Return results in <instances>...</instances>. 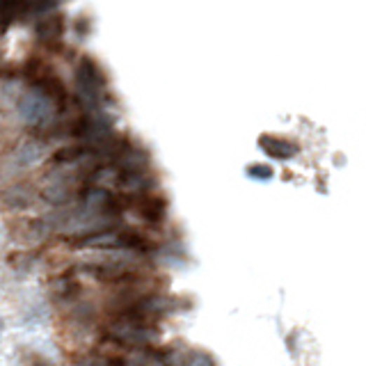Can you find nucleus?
Segmentation results:
<instances>
[{"label":"nucleus","instance_id":"obj_1","mask_svg":"<svg viewBox=\"0 0 366 366\" xmlns=\"http://www.w3.org/2000/svg\"><path fill=\"white\" fill-rule=\"evenodd\" d=\"M108 99V76L101 69L97 60L83 55L76 67V101L83 112H99L106 110Z\"/></svg>","mask_w":366,"mask_h":366},{"label":"nucleus","instance_id":"obj_2","mask_svg":"<svg viewBox=\"0 0 366 366\" xmlns=\"http://www.w3.org/2000/svg\"><path fill=\"white\" fill-rule=\"evenodd\" d=\"M156 339H158L156 325L133 316H115L106 327V341L121 348V351L154 348Z\"/></svg>","mask_w":366,"mask_h":366},{"label":"nucleus","instance_id":"obj_3","mask_svg":"<svg viewBox=\"0 0 366 366\" xmlns=\"http://www.w3.org/2000/svg\"><path fill=\"white\" fill-rule=\"evenodd\" d=\"M16 115L30 128H50L48 135H53V128H60L55 121V117L60 115L57 106L46 92L37 90V87H30L28 92L21 94L19 101H16Z\"/></svg>","mask_w":366,"mask_h":366},{"label":"nucleus","instance_id":"obj_4","mask_svg":"<svg viewBox=\"0 0 366 366\" xmlns=\"http://www.w3.org/2000/svg\"><path fill=\"white\" fill-rule=\"evenodd\" d=\"M130 199V197H128ZM130 206H133L135 215L140 217L142 222L158 226L168 220V199L158 197V195H140L130 199Z\"/></svg>","mask_w":366,"mask_h":366},{"label":"nucleus","instance_id":"obj_5","mask_svg":"<svg viewBox=\"0 0 366 366\" xmlns=\"http://www.w3.org/2000/svg\"><path fill=\"white\" fill-rule=\"evenodd\" d=\"M34 32H37V39L46 46H57L65 37V19L62 14H43L39 16L37 25H34Z\"/></svg>","mask_w":366,"mask_h":366},{"label":"nucleus","instance_id":"obj_6","mask_svg":"<svg viewBox=\"0 0 366 366\" xmlns=\"http://www.w3.org/2000/svg\"><path fill=\"white\" fill-rule=\"evenodd\" d=\"M46 156V144L43 142H25L14 151L16 168H28V165L39 163Z\"/></svg>","mask_w":366,"mask_h":366},{"label":"nucleus","instance_id":"obj_7","mask_svg":"<svg viewBox=\"0 0 366 366\" xmlns=\"http://www.w3.org/2000/svg\"><path fill=\"white\" fill-rule=\"evenodd\" d=\"M83 291V286L81 282L76 280L74 275H65V277H60V280H55L53 284V295L60 300H76L78 298V293Z\"/></svg>","mask_w":366,"mask_h":366},{"label":"nucleus","instance_id":"obj_8","mask_svg":"<svg viewBox=\"0 0 366 366\" xmlns=\"http://www.w3.org/2000/svg\"><path fill=\"white\" fill-rule=\"evenodd\" d=\"M5 202H7V206L25 208V206H30L32 197H30V193H28V190H25V188H12L10 193L5 195Z\"/></svg>","mask_w":366,"mask_h":366},{"label":"nucleus","instance_id":"obj_9","mask_svg":"<svg viewBox=\"0 0 366 366\" xmlns=\"http://www.w3.org/2000/svg\"><path fill=\"white\" fill-rule=\"evenodd\" d=\"M78 366H121V357H110V355H90L83 357Z\"/></svg>","mask_w":366,"mask_h":366},{"label":"nucleus","instance_id":"obj_10","mask_svg":"<svg viewBox=\"0 0 366 366\" xmlns=\"http://www.w3.org/2000/svg\"><path fill=\"white\" fill-rule=\"evenodd\" d=\"M181 366H215V362H213V357L206 353H193V355H188V360Z\"/></svg>","mask_w":366,"mask_h":366},{"label":"nucleus","instance_id":"obj_11","mask_svg":"<svg viewBox=\"0 0 366 366\" xmlns=\"http://www.w3.org/2000/svg\"><path fill=\"white\" fill-rule=\"evenodd\" d=\"M30 366H53V364H50V362H46V360H43V357H37V355H34L32 357V364Z\"/></svg>","mask_w":366,"mask_h":366},{"label":"nucleus","instance_id":"obj_12","mask_svg":"<svg viewBox=\"0 0 366 366\" xmlns=\"http://www.w3.org/2000/svg\"><path fill=\"white\" fill-rule=\"evenodd\" d=\"M250 174H255V177H270V172L268 170H250Z\"/></svg>","mask_w":366,"mask_h":366}]
</instances>
